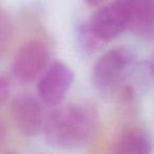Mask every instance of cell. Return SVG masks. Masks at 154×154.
Instances as JSON below:
<instances>
[{
  "label": "cell",
  "instance_id": "6da1fadb",
  "mask_svg": "<svg viewBox=\"0 0 154 154\" xmlns=\"http://www.w3.org/2000/svg\"><path fill=\"white\" fill-rule=\"evenodd\" d=\"M98 126V115L88 103H68L54 109L45 119L43 134L50 146L75 149L88 143Z\"/></svg>",
  "mask_w": 154,
  "mask_h": 154
},
{
  "label": "cell",
  "instance_id": "7a4b0ae2",
  "mask_svg": "<svg viewBox=\"0 0 154 154\" xmlns=\"http://www.w3.org/2000/svg\"><path fill=\"white\" fill-rule=\"evenodd\" d=\"M50 51L41 40H30L21 45L12 62L13 75L21 82H34L48 69Z\"/></svg>",
  "mask_w": 154,
  "mask_h": 154
},
{
  "label": "cell",
  "instance_id": "3957f363",
  "mask_svg": "<svg viewBox=\"0 0 154 154\" xmlns=\"http://www.w3.org/2000/svg\"><path fill=\"white\" fill-rule=\"evenodd\" d=\"M87 23L101 42H109L129 30L128 10L120 1L115 0L97 11Z\"/></svg>",
  "mask_w": 154,
  "mask_h": 154
},
{
  "label": "cell",
  "instance_id": "277c9868",
  "mask_svg": "<svg viewBox=\"0 0 154 154\" xmlns=\"http://www.w3.org/2000/svg\"><path fill=\"white\" fill-rule=\"evenodd\" d=\"M133 57L124 48L112 49L105 53L93 69V84L100 91L115 87L132 63Z\"/></svg>",
  "mask_w": 154,
  "mask_h": 154
},
{
  "label": "cell",
  "instance_id": "5b68a950",
  "mask_svg": "<svg viewBox=\"0 0 154 154\" xmlns=\"http://www.w3.org/2000/svg\"><path fill=\"white\" fill-rule=\"evenodd\" d=\"M74 80L72 70L63 62H53L39 78L37 92L41 101L48 106L62 103Z\"/></svg>",
  "mask_w": 154,
  "mask_h": 154
},
{
  "label": "cell",
  "instance_id": "8992f818",
  "mask_svg": "<svg viewBox=\"0 0 154 154\" xmlns=\"http://www.w3.org/2000/svg\"><path fill=\"white\" fill-rule=\"evenodd\" d=\"M11 118L14 126L23 136H37L43 130L45 119L38 101L29 94L14 97L10 105Z\"/></svg>",
  "mask_w": 154,
  "mask_h": 154
},
{
  "label": "cell",
  "instance_id": "52a82bcc",
  "mask_svg": "<svg viewBox=\"0 0 154 154\" xmlns=\"http://www.w3.org/2000/svg\"><path fill=\"white\" fill-rule=\"evenodd\" d=\"M129 13V31L143 39H154V0H118Z\"/></svg>",
  "mask_w": 154,
  "mask_h": 154
},
{
  "label": "cell",
  "instance_id": "ba28073f",
  "mask_svg": "<svg viewBox=\"0 0 154 154\" xmlns=\"http://www.w3.org/2000/svg\"><path fill=\"white\" fill-rule=\"evenodd\" d=\"M152 141L143 131L136 128L127 129L113 145L115 153L147 154L152 152Z\"/></svg>",
  "mask_w": 154,
  "mask_h": 154
},
{
  "label": "cell",
  "instance_id": "9c48e42d",
  "mask_svg": "<svg viewBox=\"0 0 154 154\" xmlns=\"http://www.w3.org/2000/svg\"><path fill=\"white\" fill-rule=\"evenodd\" d=\"M77 39H78V45L82 47L85 52H88V53L96 51L103 43L91 32L88 23H84L78 26Z\"/></svg>",
  "mask_w": 154,
  "mask_h": 154
},
{
  "label": "cell",
  "instance_id": "30bf717a",
  "mask_svg": "<svg viewBox=\"0 0 154 154\" xmlns=\"http://www.w3.org/2000/svg\"><path fill=\"white\" fill-rule=\"evenodd\" d=\"M12 35V26L9 16L2 12L1 14V32H0V43H1V51H5V47L10 42Z\"/></svg>",
  "mask_w": 154,
  "mask_h": 154
},
{
  "label": "cell",
  "instance_id": "8fae6325",
  "mask_svg": "<svg viewBox=\"0 0 154 154\" xmlns=\"http://www.w3.org/2000/svg\"><path fill=\"white\" fill-rule=\"evenodd\" d=\"M10 93H11V82L10 78L5 75L1 76V80H0V103L5 105L7 100L10 97Z\"/></svg>",
  "mask_w": 154,
  "mask_h": 154
},
{
  "label": "cell",
  "instance_id": "7c38bea8",
  "mask_svg": "<svg viewBox=\"0 0 154 154\" xmlns=\"http://www.w3.org/2000/svg\"><path fill=\"white\" fill-rule=\"evenodd\" d=\"M85 1L90 5H98L99 2H101L103 0H85Z\"/></svg>",
  "mask_w": 154,
  "mask_h": 154
}]
</instances>
